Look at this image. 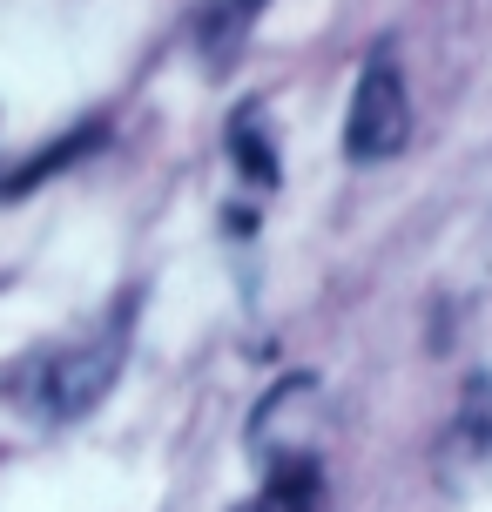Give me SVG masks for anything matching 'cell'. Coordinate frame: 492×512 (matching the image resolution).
Here are the masks:
<instances>
[{"instance_id":"cell-3","label":"cell","mask_w":492,"mask_h":512,"mask_svg":"<svg viewBox=\"0 0 492 512\" xmlns=\"http://www.w3.org/2000/svg\"><path fill=\"white\" fill-rule=\"evenodd\" d=\"M236 512H331V479L317 459H284L270 465L257 499H243Z\"/></svg>"},{"instance_id":"cell-4","label":"cell","mask_w":492,"mask_h":512,"mask_svg":"<svg viewBox=\"0 0 492 512\" xmlns=\"http://www.w3.org/2000/svg\"><path fill=\"white\" fill-rule=\"evenodd\" d=\"M108 142V115H88V122L75 128V135H61V142H48L41 155H27L14 176H0V196H27V189H41L48 176H61V169H75L81 155H95Z\"/></svg>"},{"instance_id":"cell-5","label":"cell","mask_w":492,"mask_h":512,"mask_svg":"<svg viewBox=\"0 0 492 512\" xmlns=\"http://www.w3.org/2000/svg\"><path fill=\"white\" fill-rule=\"evenodd\" d=\"M230 155L250 169V182H263V189L277 182V149H270V135H263V108L257 102H243L230 115Z\"/></svg>"},{"instance_id":"cell-6","label":"cell","mask_w":492,"mask_h":512,"mask_svg":"<svg viewBox=\"0 0 492 512\" xmlns=\"http://www.w3.org/2000/svg\"><path fill=\"white\" fill-rule=\"evenodd\" d=\"M263 14V0H216V14H209V27H203V48L209 54H230L243 34H250V21Z\"/></svg>"},{"instance_id":"cell-2","label":"cell","mask_w":492,"mask_h":512,"mask_svg":"<svg viewBox=\"0 0 492 512\" xmlns=\"http://www.w3.org/2000/svg\"><path fill=\"white\" fill-rule=\"evenodd\" d=\"M412 142V88L391 48H371L358 88H351V115H344V155L351 162H391Z\"/></svg>"},{"instance_id":"cell-1","label":"cell","mask_w":492,"mask_h":512,"mask_svg":"<svg viewBox=\"0 0 492 512\" xmlns=\"http://www.w3.org/2000/svg\"><path fill=\"white\" fill-rule=\"evenodd\" d=\"M129 358V304L108 317L102 331L75 337V344H54V351H34V358L14 371L7 398L34 418V425H75L108 398V384Z\"/></svg>"}]
</instances>
